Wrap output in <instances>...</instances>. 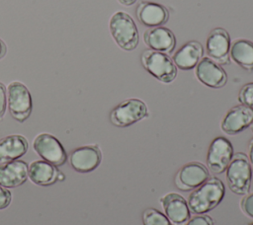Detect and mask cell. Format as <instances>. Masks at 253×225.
Masks as SVG:
<instances>
[{"label":"cell","instance_id":"1","mask_svg":"<svg viewBox=\"0 0 253 225\" xmlns=\"http://www.w3.org/2000/svg\"><path fill=\"white\" fill-rule=\"evenodd\" d=\"M225 188L222 181L216 177H210L205 183L193 189L187 199L190 211L204 214L212 210L222 200Z\"/></svg>","mask_w":253,"mask_h":225},{"label":"cell","instance_id":"2","mask_svg":"<svg viewBox=\"0 0 253 225\" xmlns=\"http://www.w3.org/2000/svg\"><path fill=\"white\" fill-rule=\"evenodd\" d=\"M110 34L118 46L126 51L134 50L139 43V33L132 17L125 11L115 12L109 21Z\"/></svg>","mask_w":253,"mask_h":225},{"label":"cell","instance_id":"3","mask_svg":"<svg viewBox=\"0 0 253 225\" xmlns=\"http://www.w3.org/2000/svg\"><path fill=\"white\" fill-rule=\"evenodd\" d=\"M226 183L230 190L238 195L249 192L252 180V167L247 155L243 152L233 154L225 170Z\"/></svg>","mask_w":253,"mask_h":225},{"label":"cell","instance_id":"4","mask_svg":"<svg viewBox=\"0 0 253 225\" xmlns=\"http://www.w3.org/2000/svg\"><path fill=\"white\" fill-rule=\"evenodd\" d=\"M140 62L142 67L158 81L169 84L173 82L177 76V67L169 54L155 51L152 49H144L140 54Z\"/></svg>","mask_w":253,"mask_h":225},{"label":"cell","instance_id":"5","mask_svg":"<svg viewBox=\"0 0 253 225\" xmlns=\"http://www.w3.org/2000/svg\"><path fill=\"white\" fill-rule=\"evenodd\" d=\"M148 115L146 104L136 98L126 99L117 105L110 113L112 124L118 127H127Z\"/></svg>","mask_w":253,"mask_h":225},{"label":"cell","instance_id":"6","mask_svg":"<svg viewBox=\"0 0 253 225\" xmlns=\"http://www.w3.org/2000/svg\"><path fill=\"white\" fill-rule=\"evenodd\" d=\"M7 102L10 114L19 122L29 118L33 110L32 96L28 88L19 81H13L8 85Z\"/></svg>","mask_w":253,"mask_h":225},{"label":"cell","instance_id":"7","mask_svg":"<svg viewBox=\"0 0 253 225\" xmlns=\"http://www.w3.org/2000/svg\"><path fill=\"white\" fill-rule=\"evenodd\" d=\"M35 152L42 160L59 167L65 164L67 154L60 141L49 133H41L37 135L33 142Z\"/></svg>","mask_w":253,"mask_h":225},{"label":"cell","instance_id":"8","mask_svg":"<svg viewBox=\"0 0 253 225\" xmlns=\"http://www.w3.org/2000/svg\"><path fill=\"white\" fill-rule=\"evenodd\" d=\"M233 156V146L224 136L213 138L207 153V165L211 173L219 175L225 172Z\"/></svg>","mask_w":253,"mask_h":225},{"label":"cell","instance_id":"9","mask_svg":"<svg viewBox=\"0 0 253 225\" xmlns=\"http://www.w3.org/2000/svg\"><path fill=\"white\" fill-rule=\"evenodd\" d=\"M231 39L228 32L223 28H214L208 35L206 52L208 57L217 64L228 65L230 63L229 49Z\"/></svg>","mask_w":253,"mask_h":225},{"label":"cell","instance_id":"10","mask_svg":"<svg viewBox=\"0 0 253 225\" xmlns=\"http://www.w3.org/2000/svg\"><path fill=\"white\" fill-rule=\"evenodd\" d=\"M210 178L209 169L202 163L194 161L182 166L175 175L176 187L183 190H193Z\"/></svg>","mask_w":253,"mask_h":225},{"label":"cell","instance_id":"11","mask_svg":"<svg viewBox=\"0 0 253 225\" xmlns=\"http://www.w3.org/2000/svg\"><path fill=\"white\" fill-rule=\"evenodd\" d=\"M102 161V153L97 145H84L70 152L68 162L70 167L79 173L94 171Z\"/></svg>","mask_w":253,"mask_h":225},{"label":"cell","instance_id":"12","mask_svg":"<svg viewBox=\"0 0 253 225\" xmlns=\"http://www.w3.org/2000/svg\"><path fill=\"white\" fill-rule=\"evenodd\" d=\"M253 122V110L242 104L234 106L224 114L220 122L221 130L228 135H235Z\"/></svg>","mask_w":253,"mask_h":225},{"label":"cell","instance_id":"13","mask_svg":"<svg viewBox=\"0 0 253 225\" xmlns=\"http://www.w3.org/2000/svg\"><path fill=\"white\" fill-rule=\"evenodd\" d=\"M195 74L199 82L212 89L221 88L227 82V74L223 68L208 56L203 57L197 64Z\"/></svg>","mask_w":253,"mask_h":225},{"label":"cell","instance_id":"14","mask_svg":"<svg viewBox=\"0 0 253 225\" xmlns=\"http://www.w3.org/2000/svg\"><path fill=\"white\" fill-rule=\"evenodd\" d=\"M164 214L172 225H185L191 217L187 200L176 192H168L159 199Z\"/></svg>","mask_w":253,"mask_h":225},{"label":"cell","instance_id":"15","mask_svg":"<svg viewBox=\"0 0 253 225\" xmlns=\"http://www.w3.org/2000/svg\"><path fill=\"white\" fill-rule=\"evenodd\" d=\"M135 16L142 26L155 28L167 23L170 13L162 4L152 1H141L135 9Z\"/></svg>","mask_w":253,"mask_h":225},{"label":"cell","instance_id":"16","mask_svg":"<svg viewBox=\"0 0 253 225\" xmlns=\"http://www.w3.org/2000/svg\"><path fill=\"white\" fill-rule=\"evenodd\" d=\"M143 42L149 49L170 54L176 46L174 33L163 26L150 28L143 33Z\"/></svg>","mask_w":253,"mask_h":225},{"label":"cell","instance_id":"17","mask_svg":"<svg viewBox=\"0 0 253 225\" xmlns=\"http://www.w3.org/2000/svg\"><path fill=\"white\" fill-rule=\"evenodd\" d=\"M204 57V48L198 40H190L184 43L173 54L172 60L177 69L188 71L194 69Z\"/></svg>","mask_w":253,"mask_h":225},{"label":"cell","instance_id":"18","mask_svg":"<svg viewBox=\"0 0 253 225\" xmlns=\"http://www.w3.org/2000/svg\"><path fill=\"white\" fill-rule=\"evenodd\" d=\"M28 179V164L15 160L0 165V186L13 188L22 186Z\"/></svg>","mask_w":253,"mask_h":225},{"label":"cell","instance_id":"19","mask_svg":"<svg viewBox=\"0 0 253 225\" xmlns=\"http://www.w3.org/2000/svg\"><path fill=\"white\" fill-rule=\"evenodd\" d=\"M29 149L26 137L20 134H12L0 139V165L18 160Z\"/></svg>","mask_w":253,"mask_h":225},{"label":"cell","instance_id":"20","mask_svg":"<svg viewBox=\"0 0 253 225\" xmlns=\"http://www.w3.org/2000/svg\"><path fill=\"white\" fill-rule=\"evenodd\" d=\"M58 174L59 171L56 166L44 160L33 161L28 166V177L38 186L47 187L53 185L58 181Z\"/></svg>","mask_w":253,"mask_h":225},{"label":"cell","instance_id":"21","mask_svg":"<svg viewBox=\"0 0 253 225\" xmlns=\"http://www.w3.org/2000/svg\"><path fill=\"white\" fill-rule=\"evenodd\" d=\"M229 58L242 69L253 71V41L246 38H236L230 44Z\"/></svg>","mask_w":253,"mask_h":225},{"label":"cell","instance_id":"22","mask_svg":"<svg viewBox=\"0 0 253 225\" xmlns=\"http://www.w3.org/2000/svg\"><path fill=\"white\" fill-rule=\"evenodd\" d=\"M143 225H172L164 213L156 208H147L142 213Z\"/></svg>","mask_w":253,"mask_h":225},{"label":"cell","instance_id":"23","mask_svg":"<svg viewBox=\"0 0 253 225\" xmlns=\"http://www.w3.org/2000/svg\"><path fill=\"white\" fill-rule=\"evenodd\" d=\"M238 101L253 110V82L246 83L241 87L238 93Z\"/></svg>","mask_w":253,"mask_h":225},{"label":"cell","instance_id":"24","mask_svg":"<svg viewBox=\"0 0 253 225\" xmlns=\"http://www.w3.org/2000/svg\"><path fill=\"white\" fill-rule=\"evenodd\" d=\"M240 207L246 216L253 218V192L244 195L240 201Z\"/></svg>","mask_w":253,"mask_h":225},{"label":"cell","instance_id":"25","mask_svg":"<svg viewBox=\"0 0 253 225\" xmlns=\"http://www.w3.org/2000/svg\"><path fill=\"white\" fill-rule=\"evenodd\" d=\"M185 225H213V220L209 215L197 214L194 217H190Z\"/></svg>","mask_w":253,"mask_h":225},{"label":"cell","instance_id":"26","mask_svg":"<svg viewBox=\"0 0 253 225\" xmlns=\"http://www.w3.org/2000/svg\"><path fill=\"white\" fill-rule=\"evenodd\" d=\"M12 195L8 188L0 186V210L5 209L11 203Z\"/></svg>","mask_w":253,"mask_h":225},{"label":"cell","instance_id":"27","mask_svg":"<svg viewBox=\"0 0 253 225\" xmlns=\"http://www.w3.org/2000/svg\"><path fill=\"white\" fill-rule=\"evenodd\" d=\"M7 108V90L5 85L0 82V118L3 117Z\"/></svg>","mask_w":253,"mask_h":225},{"label":"cell","instance_id":"28","mask_svg":"<svg viewBox=\"0 0 253 225\" xmlns=\"http://www.w3.org/2000/svg\"><path fill=\"white\" fill-rule=\"evenodd\" d=\"M248 159L250 162V165L253 169V137L250 139L249 143H248Z\"/></svg>","mask_w":253,"mask_h":225},{"label":"cell","instance_id":"29","mask_svg":"<svg viewBox=\"0 0 253 225\" xmlns=\"http://www.w3.org/2000/svg\"><path fill=\"white\" fill-rule=\"evenodd\" d=\"M6 52H7V46L5 42L0 38V59L5 56Z\"/></svg>","mask_w":253,"mask_h":225},{"label":"cell","instance_id":"30","mask_svg":"<svg viewBox=\"0 0 253 225\" xmlns=\"http://www.w3.org/2000/svg\"><path fill=\"white\" fill-rule=\"evenodd\" d=\"M122 5H124V6H126V7H128V6H131V5H133L137 0H118Z\"/></svg>","mask_w":253,"mask_h":225},{"label":"cell","instance_id":"31","mask_svg":"<svg viewBox=\"0 0 253 225\" xmlns=\"http://www.w3.org/2000/svg\"><path fill=\"white\" fill-rule=\"evenodd\" d=\"M63 180H64V175L61 172H59V174H58V181H63Z\"/></svg>","mask_w":253,"mask_h":225},{"label":"cell","instance_id":"32","mask_svg":"<svg viewBox=\"0 0 253 225\" xmlns=\"http://www.w3.org/2000/svg\"><path fill=\"white\" fill-rule=\"evenodd\" d=\"M250 128H251V130H252V132H253V122L251 123V125H250Z\"/></svg>","mask_w":253,"mask_h":225},{"label":"cell","instance_id":"33","mask_svg":"<svg viewBox=\"0 0 253 225\" xmlns=\"http://www.w3.org/2000/svg\"><path fill=\"white\" fill-rule=\"evenodd\" d=\"M246 225H253V222H249V223H247Z\"/></svg>","mask_w":253,"mask_h":225}]
</instances>
